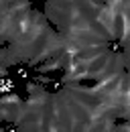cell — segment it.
<instances>
[{"label":"cell","mask_w":130,"mask_h":132,"mask_svg":"<svg viewBox=\"0 0 130 132\" xmlns=\"http://www.w3.org/2000/svg\"><path fill=\"white\" fill-rule=\"evenodd\" d=\"M12 89V81L10 79H2L0 81V92H10Z\"/></svg>","instance_id":"1"}]
</instances>
